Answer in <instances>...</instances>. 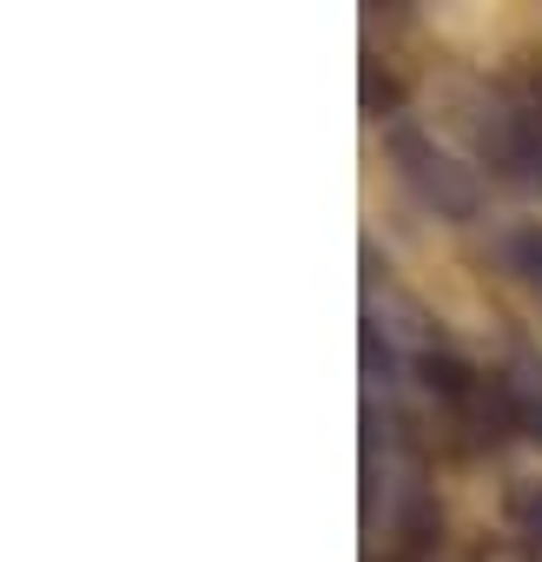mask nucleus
I'll list each match as a JSON object with an SVG mask.
<instances>
[{"label":"nucleus","instance_id":"obj_1","mask_svg":"<svg viewBox=\"0 0 542 562\" xmlns=\"http://www.w3.org/2000/svg\"><path fill=\"white\" fill-rule=\"evenodd\" d=\"M470 133H476L483 166L509 192H542V87L529 80L489 87L470 113Z\"/></svg>","mask_w":542,"mask_h":562},{"label":"nucleus","instance_id":"obj_3","mask_svg":"<svg viewBox=\"0 0 542 562\" xmlns=\"http://www.w3.org/2000/svg\"><path fill=\"white\" fill-rule=\"evenodd\" d=\"M503 258H509V271L522 278V285L542 299V218H529V225H516L509 238H503Z\"/></svg>","mask_w":542,"mask_h":562},{"label":"nucleus","instance_id":"obj_4","mask_svg":"<svg viewBox=\"0 0 542 562\" xmlns=\"http://www.w3.org/2000/svg\"><path fill=\"white\" fill-rule=\"evenodd\" d=\"M509 516H516V522H522V536L542 549V483H522V490L509 496Z\"/></svg>","mask_w":542,"mask_h":562},{"label":"nucleus","instance_id":"obj_2","mask_svg":"<svg viewBox=\"0 0 542 562\" xmlns=\"http://www.w3.org/2000/svg\"><path fill=\"white\" fill-rule=\"evenodd\" d=\"M384 153H391L397 179L410 186V199L430 205L437 218H456V225H463V218L483 212V179H476V166H463L450 146H437L424 126L391 120V126H384Z\"/></svg>","mask_w":542,"mask_h":562}]
</instances>
